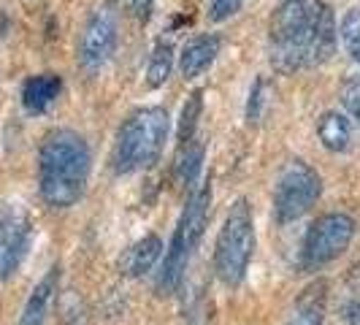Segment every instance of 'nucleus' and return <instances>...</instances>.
Masks as SVG:
<instances>
[{"label":"nucleus","mask_w":360,"mask_h":325,"mask_svg":"<svg viewBox=\"0 0 360 325\" xmlns=\"http://www.w3.org/2000/svg\"><path fill=\"white\" fill-rule=\"evenodd\" d=\"M90 146L76 130L60 127L38 146V193L49 209L76 206L90 179Z\"/></svg>","instance_id":"1"},{"label":"nucleus","mask_w":360,"mask_h":325,"mask_svg":"<svg viewBox=\"0 0 360 325\" xmlns=\"http://www.w3.org/2000/svg\"><path fill=\"white\" fill-rule=\"evenodd\" d=\"M168 139V111L144 106L127 117L111 149V168L117 174H133L160 160Z\"/></svg>","instance_id":"2"},{"label":"nucleus","mask_w":360,"mask_h":325,"mask_svg":"<svg viewBox=\"0 0 360 325\" xmlns=\"http://www.w3.org/2000/svg\"><path fill=\"white\" fill-rule=\"evenodd\" d=\"M209 206H212V184H200L187 200V206H184V212L179 217V225L171 236L165 260H162V271L158 276V290L162 295H168V293H174L179 288L181 276L187 271V263H190L200 236H203V228H206Z\"/></svg>","instance_id":"3"},{"label":"nucleus","mask_w":360,"mask_h":325,"mask_svg":"<svg viewBox=\"0 0 360 325\" xmlns=\"http://www.w3.org/2000/svg\"><path fill=\"white\" fill-rule=\"evenodd\" d=\"M255 255V217L252 206L247 198H238L231 206L225 217L219 236L214 244V271L217 276L228 285L236 288L252 263Z\"/></svg>","instance_id":"4"},{"label":"nucleus","mask_w":360,"mask_h":325,"mask_svg":"<svg viewBox=\"0 0 360 325\" xmlns=\"http://www.w3.org/2000/svg\"><path fill=\"white\" fill-rule=\"evenodd\" d=\"M309 3L307 0H282L271 17V65L279 73H295L307 65Z\"/></svg>","instance_id":"5"},{"label":"nucleus","mask_w":360,"mask_h":325,"mask_svg":"<svg viewBox=\"0 0 360 325\" xmlns=\"http://www.w3.org/2000/svg\"><path fill=\"white\" fill-rule=\"evenodd\" d=\"M323 193L320 174L304 160H290L274 184V217L276 222H295L317 203Z\"/></svg>","instance_id":"6"},{"label":"nucleus","mask_w":360,"mask_h":325,"mask_svg":"<svg viewBox=\"0 0 360 325\" xmlns=\"http://www.w3.org/2000/svg\"><path fill=\"white\" fill-rule=\"evenodd\" d=\"M355 219L344 212H328L317 217L307 231L304 238V266L307 269H320L336 260L339 255L352 244L355 238Z\"/></svg>","instance_id":"7"},{"label":"nucleus","mask_w":360,"mask_h":325,"mask_svg":"<svg viewBox=\"0 0 360 325\" xmlns=\"http://www.w3.org/2000/svg\"><path fill=\"white\" fill-rule=\"evenodd\" d=\"M33 222L17 203H0V282L11 279L30 253Z\"/></svg>","instance_id":"8"},{"label":"nucleus","mask_w":360,"mask_h":325,"mask_svg":"<svg viewBox=\"0 0 360 325\" xmlns=\"http://www.w3.org/2000/svg\"><path fill=\"white\" fill-rule=\"evenodd\" d=\"M114 49H117V19L108 8H98L90 14L79 38V63L84 71H98L111 60Z\"/></svg>","instance_id":"9"},{"label":"nucleus","mask_w":360,"mask_h":325,"mask_svg":"<svg viewBox=\"0 0 360 325\" xmlns=\"http://www.w3.org/2000/svg\"><path fill=\"white\" fill-rule=\"evenodd\" d=\"M304 46H307V65H323V63H328L336 54L339 27H336L333 8L325 0H314L309 6Z\"/></svg>","instance_id":"10"},{"label":"nucleus","mask_w":360,"mask_h":325,"mask_svg":"<svg viewBox=\"0 0 360 325\" xmlns=\"http://www.w3.org/2000/svg\"><path fill=\"white\" fill-rule=\"evenodd\" d=\"M57 285H60V269L54 266L49 269L36 288L30 290L25 307H22V314H19L17 325H46V317H49V309L54 304V293H57Z\"/></svg>","instance_id":"11"},{"label":"nucleus","mask_w":360,"mask_h":325,"mask_svg":"<svg viewBox=\"0 0 360 325\" xmlns=\"http://www.w3.org/2000/svg\"><path fill=\"white\" fill-rule=\"evenodd\" d=\"M162 255V238L155 234L144 236V238H139L136 244H130L122 255V260H120V271L130 276V279H136V276H144L146 271L155 269V263L160 260Z\"/></svg>","instance_id":"12"},{"label":"nucleus","mask_w":360,"mask_h":325,"mask_svg":"<svg viewBox=\"0 0 360 325\" xmlns=\"http://www.w3.org/2000/svg\"><path fill=\"white\" fill-rule=\"evenodd\" d=\"M63 79L57 73H36L22 84V106L30 114H44L60 98Z\"/></svg>","instance_id":"13"},{"label":"nucleus","mask_w":360,"mask_h":325,"mask_svg":"<svg viewBox=\"0 0 360 325\" xmlns=\"http://www.w3.org/2000/svg\"><path fill=\"white\" fill-rule=\"evenodd\" d=\"M219 54V38L217 36H198L190 44L181 46L179 54V71L184 79H195L206 71Z\"/></svg>","instance_id":"14"},{"label":"nucleus","mask_w":360,"mask_h":325,"mask_svg":"<svg viewBox=\"0 0 360 325\" xmlns=\"http://www.w3.org/2000/svg\"><path fill=\"white\" fill-rule=\"evenodd\" d=\"M317 136L328 152H347L352 141V125L339 111H325L317 122Z\"/></svg>","instance_id":"15"},{"label":"nucleus","mask_w":360,"mask_h":325,"mask_svg":"<svg viewBox=\"0 0 360 325\" xmlns=\"http://www.w3.org/2000/svg\"><path fill=\"white\" fill-rule=\"evenodd\" d=\"M323 317H325V285H314V288H309L301 298H298V304L292 309V314L288 317V323L285 325H323Z\"/></svg>","instance_id":"16"},{"label":"nucleus","mask_w":360,"mask_h":325,"mask_svg":"<svg viewBox=\"0 0 360 325\" xmlns=\"http://www.w3.org/2000/svg\"><path fill=\"white\" fill-rule=\"evenodd\" d=\"M203 152H206V146L198 139H190L187 144H179V155H176V165H174V174H176L179 184L193 187L198 181V174L203 168Z\"/></svg>","instance_id":"17"},{"label":"nucleus","mask_w":360,"mask_h":325,"mask_svg":"<svg viewBox=\"0 0 360 325\" xmlns=\"http://www.w3.org/2000/svg\"><path fill=\"white\" fill-rule=\"evenodd\" d=\"M174 71V46L168 41H160L155 49H152V57H149V68H146V84L152 90L162 87L168 82V76Z\"/></svg>","instance_id":"18"},{"label":"nucleus","mask_w":360,"mask_h":325,"mask_svg":"<svg viewBox=\"0 0 360 325\" xmlns=\"http://www.w3.org/2000/svg\"><path fill=\"white\" fill-rule=\"evenodd\" d=\"M200 111H203V92L195 90L187 103L181 108V117H179V144H187L190 139H195V127H198L200 120Z\"/></svg>","instance_id":"19"},{"label":"nucleus","mask_w":360,"mask_h":325,"mask_svg":"<svg viewBox=\"0 0 360 325\" xmlns=\"http://www.w3.org/2000/svg\"><path fill=\"white\" fill-rule=\"evenodd\" d=\"M339 36H342V44H344V49H347V54L360 65V8H349V11L344 14Z\"/></svg>","instance_id":"20"},{"label":"nucleus","mask_w":360,"mask_h":325,"mask_svg":"<svg viewBox=\"0 0 360 325\" xmlns=\"http://www.w3.org/2000/svg\"><path fill=\"white\" fill-rule=\"evenodd\" d=\"M339 95H342V106L360 122V76H347Z\"/></svg>","instance_id":"21"},{"label":"nucleus","mask_w":360,"mask_h":325,"mask_svg":"<svg viewBox=\"0 0 360 325\" xmlns=\"http://www.w3.org/2000/svg\"><path fill=\"white\" fill-rule=\"evenodd\" d=\"M244 6V0H212V8H209V19L212 22H225L231 19Z\"/></svg>","instance_id":"22"},{"label":"nucleus","mask_w":360,"mask_h":325,"mask_svg":"<svg viewBox=\"0 0 360 325\" xmlns=\"http://www.w3.org/2000/svg\"><path fill=\"white\" fill-rule=\"evenodd\" d=\"M263 90H266V82L263 79H255L252 90H250V103H247V120L257 122L260 120V108H263Z\"/></svg>","instance_id":"23"},{"label":"nucleus","mask_w":360,"mask_h":325,"mask_svg":"<svg viewBox=\"0 0 360 325\" xmlns=\"http://www.w3.org/2000/svg\"><path fill=\"white\" fill-rule=\"evenodd\" d=\"M152 3L155 0H130V6H133V11H136V17L146 22V19L152 17Z\"/></svg>","instance_id":"24"},{"label":"nucleus","mask_w":360,"mask_h":325,"mask_svg":"<svg viewBox=\"0 0 360 325\" xmlns=\"http://www.w3.org/2000/svg\"><path fill=\"white\" fill-rule=\"evenodd\" d=\"M349 282H352V288L360 290V263L352 269V274H349Z\"/></svg>","instance_id":"25"},{"label":"nucleus","mask_w":360,"mask_h":325,"mask_svg":"<svg viewBox=\"0 0 360 325\" xmlns=\"http://www.w3.org/2000/svg\"><path fill=\"white\" fill-rule=\"evenodd\" d=\"M349 325H360V304L352 309V314H349Z\"/></svg>","instance_id":"26"}]
</instances>
